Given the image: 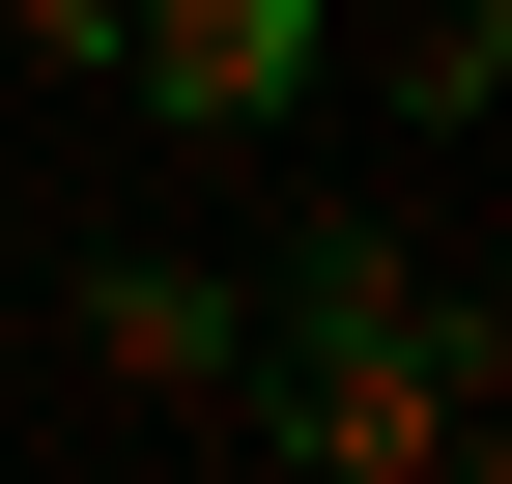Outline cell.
Segmentation results:
<instances>
[{
  "mask_svg": "<svg viewBox=\"0 0 512 484\" xmlns=\"http://www.w3.org/2000/svg\"><path fill=\"white\" fill-rule=\"evenodd\" d=\"M484 86H512V0H399V114L427 143H484Z\"/></svg>",
  "mask_w": 512,
  "mask_h": 484,
  "instance_id": "277c9868",
  "label": "cell"
},
{
  "mask_svg": "<svg viewBox=\"0 0 512 484\" xmlns=\"http://www.w3.org/2000/svg\"><path fill=\"white\" fill-rule=\"evenodd\" d=\"M228 371H256V285L200 257V228H114V257H86V399H143V428H228Z\"/></svg>",
  "mask_w": 512,
  "mask_h": 484,
  "instance_id": "3957f363",
  "label": "cell"
},
{
  "mask_svg": "<svg viewBox=\"0 0 512 484\" xmlns=\"http://www.w3.org/2000/svg\"><path fill=\"white\" fill-rule=\"evenodd\" d=\"M228 428L285 456V484H484V456H512V314H484V285H427L399 200H313L285 285H256Z\"/></svg>",
  "mask_w": 512,
  "mask_h": 484,
  "instance_id": "6da1fadb",
  "label": "cell"
},
{
  "mask_svg": "<svg viewBox=\"0 0 512 484\" xmlns=\"http://www.w3.org/2000/svg\"><path fill=\"white\" fill-rule=\"evenodd\" d=\"M0 29H29V57H57V86H114V0H0Z\"/></svg>",
  "mask_w": 512,
  "mask_h": 484,
  "instance_id": "5b68a950",
  "label": "cell"
},
{
  "mask_svg": "<svg viewBox=\"0 0 512 484\" xmlns=\"http://www.w3.org/2000/svg\"><path fill=\"white\" fill-rule=\"evenodd\" d=\"M114 86H143L171 143H285V114L342 86V0H114Z\"/></svg>",
  "mask_w": 512,
  "mask_h": 484,
  "instance_id": "7a4b0ae2",
  "label": "cell"
}]
</instances>
